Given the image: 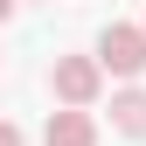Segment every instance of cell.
I'll return each mask as SVG.
<instances>
[{
    "mask_svg": "<svg viewBox=\"0 0 146 146\" xmlns=\"http://www.w3.org/2000/svg\"><path fill=\"white\" fill-rule=\"evenodd\" d=\"M49 90L63 98V111H90V104H98V90H104V70L90 63V56H56Z\"/></svg>",
    "mask_w": 146,
    "mask_h": 146,
    "instance_id": "6da1fadb",
    "label": "cell"
},
{
    "mask_svg": "<svg viewBox=\"0 0 146 146\" xmlns=\"http://www.w3.org/2000/svg\"><path fill=\"white\" fill-rule=\"evenodd\" d=\"M98 70H111V77H146V35L132 21H111L98 35V56H90Z\"/></svg>",
    "mask_w": 146,
    "mask_h": 146,
    "instance_id": "7a4b0ae2",
    "label": "cell"
},
{
    "mask_svg": "<svg viewBox=\"0 0 146 146\" xmlns=\"http://www.w3.org/2000/svg\"><path fill=\"white\" fill-rule=\"evenodd\" d=\"M42 146H98V118L90 111H49Z\"/></svg>",
    "mask_w": 146,
    "mask_h": 146,
    "instance_id": "3957f363",
    "label": "cell"
},
{
    "mask_svg": "<svg viewBox=\"0 0 146 146\" xmlns=\"http://www.w3.org/2000/svg\"><path fill=\"white\" fill-rule=\"evenodd\" d=\"M111 125H118L125 139H146V90H139V84L111 98Z\"/></svg>",
    "mask_w": 146,
    "mask_h": 146,
    "instance_id": "277c9868",
    "label": "cell"
},
{
    "mask_svg": "<svg viewBox=\"0 0 146 146\" xmlns=\"http://www.w3.org/2000/svg\"><path fill=\"white\" fill-rule=\"evenodd\" d=\"M0 146H28V139H21V125H14V118H0Z\"/></svg>",
    "mask_w": 146,
    "mask_h": 146,
    "instance_id": "5b68a950",
    "label": "cell"
},
{
    "mask_svg": "<svg viewBox=\"0 0 146 146\" xmlns=\"http://www.w3.org/2000/svg\"><path fill=\"white\" fill-rule=\"evenodd\" d=\"M7 14H14V0H0V21H7Z\"/></svg>",
    "mask_w": 146,
    "mask_h": 146,
    "instance_id": "8992f818",
    "label": "cell"
},
{
    "mask_svg": "<svg viewBox=\"0 0 146 146\" xmlns=\"http://www.w3.org/2000/svg\"><path fill=\"white\" fill-rule=\"evenodd\" d=\"M139 35H146V21H139Z\"/></svg>",
    "mask_w": 146,
    "mask_h": 146,
    "instance_id": "52a82bcc",
    "label": "cell"
}]
</instances>
